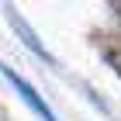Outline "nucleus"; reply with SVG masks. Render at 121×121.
<instances>
[{
	"mask_svg": "<svg viewBox=\"0 0 121 121\" xmlns=\"http://www.w3.org/2000/svg\"><path fill=\"white\" fill-rule=\"evenodd\" d=\"M0 73H4V80H7V83L14 86V90H17L21 97H24V104H28V107H31V111H35L42 121H59V118H56V111H52V107H48V104L42 100V97H38V90L28 83V80H21V76L14 73L10 66H0Z\"/></svg>",
	"mask_w": 121,
	"mask_h": 121,
	"instance_id": "nucleus-1",
	"label": "nucleus"
},
{
	"mask_svg": "<svg viewBox=\"0 0 121 121\" xmlns=\"http://www.w3.org/2000/svg\"><path fill=\"white\" fill-rule=\"evenodd\" d=\"M4 10H7V21H10V28H14V31H17L21 38H24V45H28V48L35 52L38 59H45V62H56V59H52V52H48V48L42 45V42H38V35H35V31L28 28V21L21 17V14H17L14 7H4Z\"/></svg>",
	"mask_w": 121,
	"mask_h": 121,
	"instance_id": "nucleus-2",
	"label": "nucleus"
},
{
	"mask_svg": "<svg viewBox=\"0 0 121 121\" xmlns=\"http://www.w3.org/2000/svg\"><path fill=\"white\" fill-rule=\"evenodd\" d=\"M104 59L111 62V69L118 73V80H121V42H111V45H104Z\"/></svg>",
	"mask_w": 121,
	"mask_h": 121,
	"instance_id": "nucleus-3",
	"label": "nucleus"
}]
</instances>
